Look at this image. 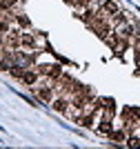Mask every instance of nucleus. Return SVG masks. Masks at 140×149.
<instances>
[{
	"instance_id": "f257e3e1",
	"label": "nucleus",
	"mask_w": 140,
	"mask_h": 149,
	"mask_svg": "<svg viewBox=\"0 0 140 149\" xmlns=\"http://www.w3.org/2000/svg\"><path fill=\"white\" fill-rule=\"evenodd\" d=\"M102 11H104V13H114V16H116V13H118V5L114 2V0H107V2H104V7H102Z\"/></svg>"
},
{
	"instance_id": "f03ea898",
	"label": "nucleus",
	"mask_w": 140,
	"mask_h": 149,
	"mask_svg": "<svg viewBox=\"0 0 140 149\" xmlns=\"http://www.w3.org/2000/svg\"><path fill=\"white\" fill-rule=\"evenodd\" d=\"M22 82L33 85V82H36V74H33V71H24V74H22Z\"/></svg>"
},
{
	"instance_id": "7ed1b4c3",
	"label": "nucleus",
	"mask_w": 140,
	"mask_h": 149,
	"mask_svg": "<svg viewBox=\"0 0 140 149\" xmlns=\"http://www.w3.org/2000/svg\"><path fill=\"white\" fill-rule=\"evenodd\" d=\"M54 109L56 111H65L67 109V100H54Z\"/></svg>"
},
{
	"instance_id": "20e7f679",
	"label": "nucleus",
	"mask_w": 140,
	"mask_h": 149,
	"mask_svg": "<svg viewBox=\"0 0 140 149\" xmlns=\"http://www.w3.org/2000/svg\"><path fill=\"white\" fill-rule=\"evenodd\" d=\"M38 96H40V98L42 100H51V89H40V91H38Z\"/></svg>"
},
{
	"instance_id": "39448f33",
	"label": "nucleus",
	"mask_w": 140,
	"mask_h": 149,
	"mask_svg": "<svg viewBox=\"0 0 140 149\" xmlns=\"http://www.w3.org/2000/svg\"><path fill=\"white\" fill-rule=\"evenodd\" d=\"M13 2H16V0H0V9H9Z\"/></svg>"
}]
</instances>
